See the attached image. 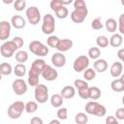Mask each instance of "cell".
<instances>
[{
	"label": "cell",
	"mask_w": 124,
	"mask_h": 124,
	"mask_svg": "<svg viewBox=\"0 0 124 124\" xmlns=\"http://www.w3.org/2000/svg\"><path fill=\"white\" fill-rule=\"evenodd\" d=\"M46 66V61L44 59H35L30 67L29 73H28V83L31 86H37L39 84V76L42 74V71L44 70Z\"/></svg>",
	"instance_id": "6da1fadb"
},
{
	"label": "cell",
	"mask_w": 124,
	"mask_h": 124,
	"mask_svg": "<svg viewBox=\"0 0 124 124\" xmlns=\"http://www.w3.org/2000/svg\"><path fill=\"white\" fill-rule=\"evenodd\" d=\"M85 112L87 114H91V115H95V116H98V117H102V116L106 115L107 109H106L105 106L99 104L98 102L90 101L85 105Z\"/></svg>",
	"instance_id": "7a4b0ae2"
},
{
	"label": "cell",
	"mask_w": 124,
	"mask_h": 124,
	"mask_svg": "<svg viewBox=\"0 0 124 124\" xmlns=\"http://www.w3.org/2000/svg\"><path fill=\"white\" fill-rule=\"evenodd\" d=\"M25 109V104L22 101H16L8 108V116L11 119H18L23 110Z\"/></svg>",
	"instance_id": "3957f363"
},
{
	"label": "cell",
	"mask_w": 124,
	"mask_h": 124,
	"mask_svg": "<svg viewBox=\"0 0 124 124\" xmlns=\"http://www.w3.org/2000/svg\"><path fill=\"white\" fill-rule=\"evenodd\" d=\"M55 30V20L51 14H46L43 18L42 32L46 35H51Z\"/></svg>",
	"instance_id": "277c9868"
},
{
	"label": "cell",
	"mask_w": 124,
	"mask_h": 124,
	"mask_svg": "<svg viewBox=\"0 0 124 124\" xmlns=\"http://www.w3.org/2000/svg\"><path fill=\"white\" fill-rule=\"evenodd\" d=\"M29 50L33 54H35L39 57H45L48 53V47L46 46H45L42 42L36 41V40L32 41L29 44Z\"/></svg>",
	"instance_id": "5b68a950"
},
{
	"label": "cell",
	"mask_w": 124,
	"mask_h": 124,
	"mask_svg": "<svg viewBox=\"0 0 124 124\" xmlns=\"http://www.w3.org/2000/svg\"><path fill=\"white\" fill-rule=\"evenodd\" d=\"M34 96L38 103L44 104L48 100V88L45 84H38L35 86Z\"/></svg>",
	"instance_id": "8992f818"
},
{
	"label": "cell",
	"mask_w": 124,
	"mask_h": 124,
	"mask_svg": "<svg viewBox=\"0 0 124 124\" xmlns=\"http://www.w3.org/2000/svg\"><path fill=\"white\" fill-rule=\"evenodd\" d=\"M88 15V10L87 7H79V8H75L74 11L71 13V19L75 23H81L84 21L85 17Z\"/></svg>",
	"instance_id": "52a82bcc"
},
{
	"label": "cell",
	"mask_w": 124,
	"mask_h": 124,
	"mask_svg": "<svg viewBox=\"0 0 124 124\" xmlns=\"http://www.w3.org/2000/svg\"><path fill=\"white\" fill-rule=\"evenodd\" d=\"M16 50H17V47H16V46L15 45V43L12 40L11 41H6L0 46V53L5 58L12 57L15 54Z\"/></svg>",
	"instance_id": "ba28073f"
},
{
	"label": "cell",
	"mask_w": 124,
	"mask_h": 124,
	"mask_svg": "<svg viewBox=\"0 0 124 124\" xmlns=\"http://www.w3.org/2000/svg\"><path fill=\"white\" fill-rule=\"evenodd\" d=\"M25 15H26V17H27L29 23H31L32 25L38 24L41 20V13L36 6H31V7L27 8Z\"/></svg>",
	"instance_id": "9c48e42d"
},
{
	"label": "cell",
	"mask_w": 124,
	"mask_h": 124,
	"mask_svg": "<svg viewBox=\"0 0 124 124\" xmlns=\"http://www.w3.org/2000/svg\"><path fill=\"white\" fill-rule=\"evenodd\" d=\"M89 66V58L86 55H79L78 56L73 64V68L76 72L80 73L84 70H86Z\"/></svg>",
	"instance_id": "30bf717a"
},
{
	"label": "cell",
	"mask_w": 124,
	"mask_h": 124,
	"mask_svg": "<svg viewBox=\"0 0 124 124\" xmlns=\"http://www.w3.org/2000/svg\"><path fill=\"white\" fill-rule=\"evenodd\" d=\"M12 89H13V91L16 95L21 96V95H23L27 92L28 85L26 84L25 80H23L22 78H16L13 81Z\"/></svg>",
	"instance_id": "8fae6325"
},
{
	"label": "cell",
	"mask_w": 124,
	"mask_h": 124,
	"mask_svg": "<svg viewBox=\"0 0 124 124\" xmlns=\"http://www.w3.org/2000/svg\"><path fill=\"white\" fill-rule=\"evenodd\" d=\"M41 76L44 78V79L47 81H53L58 78V72L54 68H52L50 65L46 64L44 70L42 71Z\"/></svg>",
	"instance_id": "7c38bea8"
},
{
	"label": "cell",
	"mask_w": 124,
	"mask_h": 124,
	"mask_svg": "<svg viewBox=\"0 0 124 124\" xmlns=\"http://www.w3.org/2000/svg\"><path fill=\"white\" fill-rule=\"evenodd\" d=\"M11 22L7 20L0 21V41H6L11 35Z\"/></svg>",
	"instance_id": "4fadbf2b"
},
{
	"label": "cell",
	"mask_w": 124,
	"mask_h": 124,
	"mask_svg": "<svg viewBox=\"0 0 124 124\" xmlns=\"http://www.w3.org/2000/svg\"><path fill=\"white\" fill-rule=\"evenodd\" d=\"M51 63L52 65H54V67L61 68L66 64V57L61 52H55L51 56Z\"/></svg>",
	"instance_id": "5bb4252c"
},
{
	"label": "cell",
	"mask_w": 124,
	"mask_h": 124,
	"mask_svg": "<svg viewBox=\"0 0 124 124\" xmlns=\"http://www.w3.org/2000/svg\"><path fill=\"white\" fill-rule=\"evenodd\" d=\"M73 46V41L70 40V39H60L58 44H57V46H56V49L58 50V52H65V51H68L69 49H71Z\"/></svg>",
	"instance_id": "9a60e30c"
},
{
	"label": "cell",
	"mask_w": 124,
	"mask_h": 124,
	"mask_svg": "<svg viewBox=\"0 0 124 124\" xmlns=\"http://www.w3.org/2000/svg\"><path fill=\"white\" fill-rule=\"evenodd\" d=\"M11 25L16 29H22L25 27L26 21L21 16L16 15V16H13L11 18Z\"/></svg>",
	"instance_id": "2e32d148"
},
{
	"label": "cell",
	"mask_w": 124,
	"mask_h": 124,
	"mask_svg": "<svg viewBox=\"0 0 124 124\" xmlns=\"http://www.w3.org/2000/svg\"><path fill=\"white\" fill-rule=\"evenodd\" d=\"M110 87L114 92H122L124 91V76L121 75L119 78H115L111 81Z\"/></svg>",
	"instance_id": "e0dca14e"
},
{
	"label": "cell",
	"mask_w": 124,
	"mask_h": 124,
	"mask_svg": "<svg viewBox=\"0 0 124 124\" xmlns=\"http://www.w3.org/2000/svg\"><path fill=\"white\" fill-rule=\"evenodd\" d=\"M60 95L63 99H72L76 95V88L72 85H66L61 89Z\"/></svg>",
	"instance_id": "ac0fdd59"
},
{
	"label": "cell",
	"mask_w": 124,
	"mask_h": 124,
	"mask_svg": "<svg viewBox=\"0 0 124 124\" xmlns=\"http://www.w3.org/2000/svg\"><path fill=\"white\" fill-rule=\"evenodd\" d=\"M93 68H94V71L97 73H104L108 69V62L105 59L99 58L95 60V62L93 63Z\"/></svg>",
	"instance_id": "d6986e66"
},
{
	"label": "cell",
	"mask_w": 124,
	"mask_h": 124,
	"mask_svg": "<svg viewBox=\"0 0 124 124\" xmlns=\"http://www.w3.org/2000/svg\"><path fill=\"white\" fill-rule=\"evenodd\" d=\"M122 71H123V65L121 62H113L109 70L110 75L113 78H119L122 75Z\"/></svg>",
	"instance_id": "ffe728a7"
},
{
	"label": "cell",
	"mask_w": 124,
	"mask_h": 124,
	"mask_svg": "<svg viewBox=\"0 0 124 124\" xmlns=\"http://www.w3.org/2000/svg\"><path fill=\"white\" fill-rule=\"evenodd\" d=\"M122 43H123V37H122V35H120L118 33L112 34V36L109 38V41H108V44L113 47L120 46L122 45Z\"/></svg>",
	"instance_id": "44dd1931"
},
{
	"label": "cell",
	"mask_w": 124,
	"mask_h": 124,
	"mask_svg": "<svg viewBox=\"0 0 124 124\" xmlns=\"http://www.w3.org/2000/svg\"><path fill=\"white\" fill-rule=\"evenodd\" d=\"M88 96H89V99H91L93 101L98 100L101 97L100 88L97 87V86H89V88H88Z\"/></svg>",
	"instance_id": "7402d4cb"
},
{
	"label": "cell",
	"mask_w": 124,
	"mask_h": 124,
	"mask_svg": "<svg viewBox=\"0 0 124 124\" xmlns=\"http://www.w3.org/2000/svg\"><path fill=\"white\" fill-rule=\"evenodd\" d=\"M64 99L61 97L60 94H53L51 97H50V105L53 107V108H61L64 101Z\"/></svg>",
	"instance_id": "603a6c76"
},
{
	"label": "cell",
	"mask_w": 124,
	"mask_h": 124,
	"mask_svg": "<svg viewBox=\"0 0 124 124\" xmlns=\"http://www.w3.org/2000/svg\"><path fill=\"white\" fill-rule=\"evenodd\" d=\"M72 3V0H68V1H62V0H52L50 1L49 3V6H50V9L52 11H56L57 9H59L60 7L62 6H66L68 4H71Z\"/></svg>",
	"instance_id": "cb8c5ba5"
},
{
	"label": "cell",
	"mask_w": 124,
	"mask_h": 124,
	"mask_svg": "<svg viewBox=\"0 0 124 124\" xmlns=\"http://www.w3.org/2000/svg\"><path fill=\"white\" fill-rule=\"evenodd\" d=\"M105 27H106L107 31H108L109 33H114L117 29V22L114 18H108L106 20Z\"/></svg>",
	"instance_id": "d4e9b609"
},
{
	"label": "cell",
	"mask_w": 124,
	"mask_h": 124,
	"mask_svg": "<svg viewBox=\"0 0 124 124\" xmlns=\"http://www.w3.org/2000/svg\"><path fill=\"white\" fill-rule=\"evenodd\" d=\"M13 72V67L8 62H3L0 64V74L2 76H9Z\"/></svg>",
	"instance_id": "484cf974"
},
{
	"label": "cell",
	"mask_w": 124,
	"mask_h": 124,
	"mask_svg": "<svg viewBox=\"0 0 124 124\" xmlns=\"http://www.w3.org/2000/svg\"><path fill=\"white\" fill-rule=\"evenodd\" d=\"M13 72L15 73V75H16V77L21 78V77H23V76L26 74V67H25L24 64L18 63V64H16V65L15 66V68L13 69Z\"/></svg>",
	"instance_id": "4316f807"
},
{
	"label": "cell",
	"mask_w": 124,
	"mask_h": 124,
	"mask_svg": "<svg viewBox=\"0 0 124 124\" xmlns=\"http://www.w3.org/2000/svg\"><path fill=\"white\" fill-rule=\"evenodd\" d=\"M88 58H91V59H94V60H97L99 59L100 55H101V50L99 47L97 46H92L88 49Z\"/></svg>",
	"instance_id": "83f0119b"
},
{
	"label": "cell",
	"mask_w": 124,
	"mask_h": 124,
	"mask_svg": "<svg viewBox=\"0 0 124 124\" xmlns=\"http://www.w3.org/2000/svg\"><path fill=\"white\" fill-rule=\"evenodd\" d=\"M16 60L20 63L23 64L24 62H26L28 60V53L25 50H18L16 52Z\"/></svg>",
	"instance_id": "f1b7e54d"
},
{
	"label": "cell",
	"mask_w": 124,
	"mask_h": 124,
	"mask_svg": "<svg viewBox=\"0 0 124 124\" xmlns=\"http://www.w3.org/2000/svg\"><path fill=\"white\" fill-rule=\"evenodd\" d=\"M75 122L76 124H87L88 122V116L85 112H78L75 116Z\"/></svg>",
	"instance_id": "f546056e"
},
{
	"label": "cell",
	"mask_w": 124,
	"mask_h": 124,
	"mask_svg": "<svg viewBox=\"0 0 124 124\" xmlns=\"http://www.w3.org/2000/svg\"><path fill=\"white\" fill-rule=\"evenodd\" d=\"M68 15H69V11H68V9L66 8V6H62V7H60L59 9H57V10L55 11V16H56L58 18H60V19L66 18V17L68 16Z\"/></svg>",
	"instance_id": "4dcf8cb0"
},
{
	"label": "cell",
	"mask_w": 124,
	"mask_h": 124,
	"mask_svg": "<svg viewBox=\"0 0 124 124\" xmlns=\"http://www.w3.org/2000/svg\"><path fill=\"white\" fill-rule=\"evenodd\" d=\"M38 109V104L34 101H29L25 104V111L27 113H34Z\"/></svg>",
	"instance_id": "1f68e13d"
},
{
	"label": "cell",
	"mask_w": 124,
	"mask_h": 124,
	"mask_svg": "<svg viewBox=\"0 0 124 124\" xmlns=\"http://www.w3.org/2000/svg\"><path fill=\"white\" fill-rule=\"evenodd\" d=\"M96 77V72L94 71L93 68H87L86 70H84V73H83V78L85 80L87 81H90L92 79H94Z\"/></svg>",
	"instance_id": "d6a6232c"
},
{
	"label": "cell",
	"mask_w": 124,
	"mask_h": 124,
	"mask_svg": "<svg viewBox=\"0 0 124 124\" xmlns=\"http://www.w3.org/2000/svg\"><path fill=\"white\" fill-rule=\"evenodd\" d=\"M96 44L100 47H103V48L104 47H107L108 46V39L106 36H104V35L98 36L97 39H96Z\"/></svg>",
	"instance_id": "836d02e7"
},
{
	"label": "cell",
	"mask_w": 124,
	"mask_h": 124,
	"mask_svg": "<svg viewBox=\"0 0 124 124\" xmlns=\"http://www.w3.org/2000/svg\"><path fill=\"white\" fill-rule=\"evenodd\" d=\"M59 40H60V39H59L57 36L49 35V36H48V38H47V40H46V44H47V46H48L53 47V48H56V46H57V44H58Z\"/></svg>",
	"instance_id": "e575fe53"
},
{
	"label": "cell",
	"mask_w": 124,
	"mask_h": 124,
	"mask_svg": "<svg viewBox=\"0 0 124 124\" xmlns=\"http://www.w3.org/2000/svg\"><path fill=\"white\" fill-rule=\"evenodd\" d=\"M56 116L59 120H66L68 118V109L66 108H58V110L56 112Z\"/></svg>",
	"instance_id": "d590c367"
},
{
	"label": "cell",
	"mask_w": 124,
	"mask_h": 124,
	"mask_svg": "<svg viewBox=\"0 0 124 124\" xmlns=\"http://www.w3.org/2000/svg\"><path fill=\"white\" fill-rule=\"evenodd\" d=\"M74 87L77 88L78 90H80V89H84V88H88L89 85L88 83L85 81V80H82V79H76L74 81Z\"/></svg>",
	"instance_id": "8d00e7d4"
},
{
	"label": "cell",
	"mask_w": 124,
	"mask_h": 124,
	"mask_svg": "<svg viewBox=\"0 0 124 124\" xmlns=\"http://www.w3.org/2000/svg\"><path fill=\"white\" fill-rule=\"evenodd\" d=\"M26 7V1L25 0H16L14 2V8L16 11L21 12L25 9Z\"/></svg>",
	"instance_id": "74e56055"
},
{
	"label": "cell",
	"mask_w": 124,
	"mask_h": 124,
	"mask_svg": "<svg viewBox=\"0 0 124 124\" xmlns=\"http://www.w3.org/2000/svg\"><path fill=\"white\" fill-rule=\"evenodd\" d=\"M91 27H92L94 30H100V29H102V28L104 27V25H103V23H102L101 18H100V17H97V18L93 19L92 22H91Z\"/></svg>",
	"instance_id": "f35d334b"
},
{
	"label": "cell",
	"mask_w": 124,
	"mask_h": 124,
	"mask_svg": "<svg viewBox=\"0 0 124 124\" xmlns=\"http://www.w3.org/2000/svg\"><path fill=\"white\" fill-rule=\"evenodd\" d=\"M117 29L120 32V35L124 34V14L119 16V20L117 22Z\"/></svg>",
	"instance_id": "ab89813d"
},
{
	"label": "cell",
	"mask_w": 124,
	"mask_h": 124,
	"mask_svg": "<svg viewBox=\"0 0 124 124\" xmlns=\"http://www.w3.org/2000/svg\"><path fill=\"white\" fill-rule=\"evenodd\" d=\"M14 43H15V45L16 46V47H17V49H19V48H21L22 46H23V44H24V41H23V39L21 38V37H19V36H16L13 40H12Z\"/></svg>",
	"instance_id": "60d3db41"
},
{
	"label": "cell",
	"mask_w": 124,
	"mask_h": 124,
	"mask_svg": "<svg viewBox=\"0 0 124 124\" xmlns=\"http://www.w3.org/2000/svg\"><path fill=\"white\" fill-rule=\"evenodd\" d=\"M89 88V87H88ZM88 88H84V89H80V90H78V96L83 99V100H87L89 99V96H88Z\"/></svg>",
	"instance_id": "b9f144b4"
},
{
	"label": "cell",
	"mask_w": 124,
	"mask_h": 124,
	"mask_svg": "<svg viewBox=\"0 0 124 124\" xmlns=\"http://www.w3.org/2000/svg\"><path fill=\"white\" fill-rule=\"evenodd\" d=\"M117 120H123L124 119V108H119L116 112H115V116H114Z\"/></svg>",
	"instance_id": "7bdbcfd3"
},
{
	"label": "cell",
	"mask_w": 124,
	"mask_h": 124,
	"mask_svg": "<svg viewBox=\"0 0 124 124\" xmlns=\"http://www.w3.org/2000/svg\"><path fill=\"white\" fill-rule=\"evenodd\" d=\"M106 124H119V122H118V120L114 116L108 115L106 118Z\"/></svg>",
	"instance_id": "ee69618b"
},
{
	"label": "cell",
	"mask_w": 124,
	"mask_h": 124,
	"mask_svg": "<svg viewBox=\"0 0 124 124\" xmlns=\"http://www.w3.org/2000/svg\"><path fill=\"white\" fill-rule=\"evenodd\" d=\"M30 124H44L43 122V119L39 116H34L31 118L30 120Z\"/></svg>",
	"instance_id": "f6af8a7d"
},
{
	"label": "cell",
	"mask_w": 124,
	"mask_h": 124,
	"mask_svg": "<svg viewBox=\"0 0 124 124\" xmlns=\"http://www.w3.org/2000/svg\"><path fill=\"white\" fill-rule=\"evenodd\" d=\"M86 4L83 0H76L74 2V8H79V7H85Z\"/></svg>",
	"instance_id": "bcb514c9"
},
{
	"label": "cell",
	"mask_w": 124,
	"mask_h": 124,
	"mask_svg": "<svg viewBox=\"0 0 124 124\" xmlns=\"http://www.w3.org/2000/svg\"><path fill=\"white\" fill-rule=\"evenodd\" d=\"M117 56H118V58H119L121 61L124 60V48H120V49L118 50V52H117Z\"/></svg>",
	"instance_id": "7dc6e473"
},
{
	"label": "cell",
	"mask_w": 124,
	"mask_h": 124,
	"mask_svg": "<svg viewBox=\"0 0 124 124\" xmlns=\"http://www.w3.org/2000/svg\"><path fill=\"white\" fill-rule=\"evenodd\" d=\"M48 124H60V121H59V119H52L49 121Z\"/></svg>",
	"instance_id": "c3c4849f"
},
{
	"label": "cell",
	"mask_w": 124,
	"mask_h": 124,
	"mask_svg": "<svg viewBox=\"0 0 124 124\" xmlns=\"http://www.w3.org/2000/svg\"><path fill=\"white\" fill-rule=\"evenodd\" d=\"M1 79H2V75L0 74V80H1Z\"/></svg>",
	"instance_id": "681fc988"
}]
</instances>
